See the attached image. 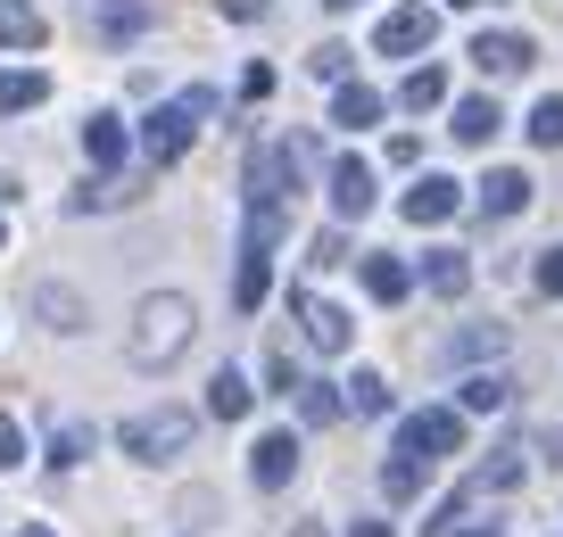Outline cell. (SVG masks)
I'll return each mask as SVG.
<instances>
[{
	"mask_svg": "<svg viewBox=\"0 0 563 537\" xmlns=\"http://www.w3.org/2000/svg\"><path fill=\"white\" fill-rule=\"evenodd\" d=\"M497 124H506V116H497V100H456V124H448V133H456L464 149H489Z\"/></svg>",
	"mask_w": 563,
	"mask_h": 537,
	"instance_id": "15",
	"label": "cell"
},
{
	"mask_svg": "<svg viewBox=\"0 0 563 537\" xmlns=\"http://www.w3.org/2000/svg\"><path fill=\"white\" fill-rule=\"evenodd\" d=\"M117 438H124V455H133V463H166V455L191 447V414H183V405H150V414H133Z\"/></svg>",
	"mask_w": 563,
	"mask_h": 537,
	"instance_id": "3",
	"label": "cell"
},
{
	"mask_svg": "<svg viewBox=\"0 0 563 537\" xmlns=\"http://www.w3.org/2000/svg\"><path fill=\"white\" fill-rule=\"evenodd\" d=\"M42 100H51V75H34V67L0 75V116H25V108H42Z\"/></svg>",
	"mask_w": 563,
	"mask_h": 537,
	"instance_id": "16",
	"label": "cell"
},
{
	"mask_svg": "<svg viewBox=\"0 0 563 537\" xmlns=\"http://www.w3.org/2000/svg\"><path fill=\"white\" fill-rule=\"evenodd\" d=\"M349 537H389V521H356V529Z\"/></svg>",
	"mask_w": 563,
	"mask_h": 537,
	"instance_id": "38",
	"label": "cell"
},
{
	"mask_svg": "<svg viewBox=\"0 0 563 537\" xmlns=\"http://www.w3.org/2000/svg\"><path fill=\"white\" fill-rule=\"evenodd\" d=\"M365 290H373V298H382V306H398V298H406V290H415V273H406V265H398V257H365Z\"/></svg>",
	"mask_w": 563,
	"mask_h": 537,
	"instance_id": "23",
	"label": "cell"
},
{
	"mask_svg": "<svg viewBox=\"0 0 563 537\" xmlns=\"http://www.w3.org/2000/svg\"><path fill=\"white\" fill-rule=\"evenodd\" d=\"M473 67H481V75H522V67H530V42H522V34H481V42H473Z\"/></svg>",
	"mask_w": 563,
	"mask_h": 537,
	"instance_id": "14",
	"label": "cell"
},
{
	"mask_svg": "<svg viewBox=\"0 0 563 537\" xmlns=\"http://www.w3.org/2000/svg\"><path fill=\"white\" fill-rule=\"evenodd\" d=\"M522 208H530V174L497 166L489 182H481V215H497V224H506V215H522Z\"/></svg>",
	"mask_w": 563,
	"mask_h": 537,
	"instance_id": "12",
	"label": "cell"
},
{
	"mask_svg": "<svg viewBox=\"0 0 563 537\" xmlns=\"http://www.w3.org/2000/svg\"><path fill=\"white\" fill-rule=\"evenodd\" d=\"M290 537H323V529H316V521H299V529H290Z\"/></svg>",
	"mask_w": 563,
	"mask_h": 537,
	"instance_id": "40",
	"label": "cell"
},
{
	"mask_svg": "<svg viewBox=\"0 0 563 537\" xmlns=\"http://www.w3.org/2000/svg\"><path fill=\"white\" fill-rule=\"evenodd\" d=\"M84 455H91V422H75V414H58V422H51V463H58V471H67V463H84Z\"/></svg>",
	"mask_w": 563,
	"mask_h": 537,
	"instance_id": "24",
	"label": "cell"
},
{
	"mask_svg": "<svg viewBox=\"0 0 563 537\" xmlns=\"http://www.w3.org/2000/svg\"><path fill=\"white\" fill-rule=\"evenodd\" d=\"M323 9H356V0H323Z\"/></svg>",
	"mask_w": 563,
	"mask_h": 537,
	"instance_id": "41",
	"label": "cell"
},
{
	"mask_svg": "<svg viewBox=\"0 0 563 537\" xmlns=\"http://www.w3.org/2000/svg\"><path fill=\"white\" fill-rule=\"evenodd\" d=\"M307 265H349V240H340V232H323V240H316V257H307Z\"/></svg>",
	"mask_w": 563,
	"mask_h": 537,
	"instance_id": "36",
	"label": "cell"
},
{
	"mask_svg": "<svg viewBox=\"0 0 563 537\" xmlns=\"http://www.w3.org/2000/svg\"><path fill=\"white\" fill-rule=\"evenodd\" d=\"M398 208H406V224H448V215L464 208V182H448V174H422V182L398 199Z\"/></svg>",
	"mask_w": 563,
	"mask_h": 537,
	"instance_id": "8",
	"label": "cell"
},
{
	"mask_svg": "<svg viewBox=\"0 0 563 537\" xmlns=\"http://www.w3.org/2000/svg\"><path fill=\"white\" fill-rule=\"evenodd\" d=\"M307 67H316V75H323V83H349V51H340V42H323V51H316V58H307Z\"/></svg>",
	"mask_w": 563,
	"mask_h": 537,
	"instance_id": "34",
	"label": "cell"
},
{
	"mask_svg": "<svg viewBox=\"0 0 563 537\" xmlns=\"http://www.w3.org/2000/svg\"><path fill=\"white\" fill-rule=\"evenodd\" d=\"M530 141H539V149H563V100H539V108H530Z\"/></svg>",
	"mask_w": 563,
	"mask_h": 537,
	"instance_id": "31",
	"label": "cell"
},
{
	"mask_svg": "<svg viewBox=\"0 0 563 537\" xmlns=\"http://www.w3.org/2000/svg\"><path fill=\"white\" fill-rule=\"evenodd\" d=\"M299 414L323 430V422H340V414H349V398H340L332 381H299Z\"/></svg>",
	"mask_w": 563,
	"mask_h": 537,
	"instance_id": "28",
	"label": "cell"
},
{
	"mask_svg": "<svg viewBox=\"0 0 563 537\" xmlns=\"http://www.w3.org/2000/svg\"><path fill=\"white\" fill-rule=\"evenodd\" d=\"M84 25L124 51V42H141L150 25H158V9H150V0H84Z\"/></svg>",
	"mask_w": 563,
	"mask_h": 537,
	"instance_id": "5",
	"label": "cell"
},
{
	"mask_svg": "<svg viewBox=\"0 0 563 537\" xmlns=\"http://www.w3.org/2000/svg\"><path fill=\"white\" fill-rule=\"evenodd\" d=\"M332 124H349V133L382 124V91H373V83H340V100H332Z\"/></svg>",
	"mask_w": 563,
	"mask_h": 537,
	"instance_id": "18",
	"label": "cell"
},
{
	"mask_svg": "<svg viewBox=\"0 0 563 537\" xmlns=\"http://www.w3.org/2000/svg\"><path fill=\"white\" fill-rule=\"evenodd\" d=\"M18 537H51V529H18Z\"/></svg>",
	"mask_w": 563,
	"mask_h": 537,
	"instance_id": "42",
	"label": "cell"
},
{
	"mask_svg": "<svg viewBox=\"0 0 563 537\" xmlns=\"http://www.w3.org/2000/svg\"><path fill=\"white\" fill-rule=\"evenodd\" d=\"M398 455H415V463L464 455V414H456V405H422V414H406L398 422Z\"/></svg>",
	"mask_w": 563,
	"mask_h": 537,
	"instance_id": "4",
	"label": "cell"
},
{
	"mask_svg": "<svg viewBox=\"0 0 563 537\" xmlns=\"http://www.w3.org/2000/svg\"><path fill=\"white\" fill-rule=\"evenodd\" d=\"M249 405H257V389H249L241 372L224 365V372H216V381H208V414H216V422H241Z\"/></svg>",
	"mask_w": 563,
	"mask_h": 537,
	"instance_id": "19",
	"label": "cell"
},
{
	"mask_svg": "<svg viewBox=\"0 0 563 537\" xmlns=\"http://www.w3.org/2000/svg\"><path fill=\"white\" fill-rule=\"evenodd\" d=\"M290 471H299V438L290 430H265L257 447H249V480L257 488H290Z\"/></svg>",
	"mask_w": 563,
	"mask_h": 537,
	"instance_id": "9",
	"label": "cell"
},
{
	"mask_svg": "<svg viewBox=\"0 0 563 537\" xmlns=\"http://www.w3.org/2000/svg\"><path fill=\"white\" fill-rule=\"evenodd\" d=\"M216 116V91L208 83H191V91H175L166 108H150V124H141V157L150 166H175L183 149H191V133Z\"/></svg>",
	"mask_w": 563,
	"mask_h": 537,
	"instance_id": "2",
	"label": "cell"
},
{
	"mask_svg": "<svg viewBox=\"0 0 563 537\" xmlns=\"http://www.w3.org/2000/svg\"><path fill=\"white\" fill-rule=\"evenodd\" d=\"M448 537H506V529H448Z\"/></svg>",
	"mask_w": 563,
	"mask_h": 537,
	"instance_id": "39",
	"label": "cell"
},
{
	"mask_svg": "<svg viewBox=\"0 0 563 537\" xmlns=\"http://www.w3.org/2000/svg\"><path fill=\"white\" fill-rule=\"evenodd\" d=\"M422 290H431V298H464V290H473L464 248H422Z\"/></svg>",
	"mask_w": 563,
	"mask_h": 537,
	"instance_id": "11",
	"label": "cell"
},
{
	"mask_svg": "<svg viewBox=\"0 0 563 537\" xmlns=\"http://www.w3.org/2000/svg\"><path fill=\"white\" fill-rule=\"evenodd\" d=\"M506 398H514L506 372H473V381H464V414H506Z\"/></svg>",
	"mask_w": 563,
	"mask_h": 537,
	"instance_id": "25",
	"label": "cell"
},
{
	"mask_svg": "<svg viewBox=\"0 0 563 537\" xmlns=\"http://www.w3.org/2000/svg\"><path fill=\"white\" fill-rule=\"evenodd\" d=\"M25 463V430H18V414H0V471H18Z\"/></svg>",
	"mask_w": 563,
	"mask_h": 537,
	"instance_id": "33",
	"label": "cell"
},
{
	"mask_svg": "<svg viewBox=\"0 0 563 537\" xmlns=\"http://www.w3.org/2000/svg\"><path fill=\"white\" fill-rule=\"evenodd\" d=\"M481 356H506V331L497 323H464L456 339H448V365H481Z\"/></svg>",
	"mask_w": 563,
	"mask_h": 537,
	"instance_id": "21",
	"label": "cell"
},
{
	"mask_svg": "<svg viewBox=\"0 0 563 537\" xmlns=\"http://www.w3.org/2000/svg\"><path fill=\"white\" fill-rule=\"evenodd\" d=\"M464 488H473V496H506V488H522V447H506L497 463H481Z\"/></svg>",
	"mask_w": 563,
	"mask_h": 537,
	"instance_id": "22",
	"label": "cell"
},
{
	"mask_svg": "<svg viewBox=\"0 0 563 537\" xmlns=\"http://www.w3.org/2000/svg\"><path fill=\"white\" fill-rule=\"evenodd\" d=\"M290 314H299V331H307V347H323V356H340V347H349V314L332 306V298H290Z\"/></svg>",
	"mask_w": 563,
	"mask_h": 537,
	"instance_id": "7",
	"label": "cell"
},
{
	"mask_svg": "<svg viewBox=\"0 0 563 537\" xmlns=\"http://www.w3.org/2000/svg\"><path fill=\"white\" fill-rule=\"evenodd\" d=\"M431 34H440V18H431V9H389L382 25H373V51L382 58H415V51H431Z\"/></svg>",
	"mask_w": 563,
	"mask_h": 537,
	"instance_id": "6",
	"label": "cell"
},
{
	"mask_svg": "<svg viewBox=\"0 0 563 537\" xmlns=\"http://www.w3.org/2000/svg\"><path fill=\"white\" fill-rule=\"evenodd\" d=\"M349 405H356V414H389V381H382V372H356V381H349Z\"/></svg>",
	"mask_w": 563,
	"mask_h": 537,
	"instance_id": "30",
	"label": "cell"
},
{
	"mask_svg": "<svg viewBox=\"0 0 563 537\" xmlns=\"http://www.w3.org/2000/svg\"><path fill=\"white\" fill-rule=\"evenodd\" d=\"M332 215H340V224L373 215V166H365V157H340V166H332Z\"/></svg>",
	"mask_w": 563,
	"mask_h": 537,
	"instance_id": "10",
	"label": "cell"
},
{
	"mask_svg": "<svg viewBox=\"0 0 563 537\" xmlns=\"http://www.w3.org/2000/svg\"><path fill=\"white\" fill-rule=\"evenodd\" d=\"M440 100H448V75H440V67H415V75L398 83V108H415V116H422V108H440Z\"/></svg>",
	"mask_w": 563,
	"mask_h": 537,
	"instance_id": "26",
	"label": "cell"
},
{
	"mask_svg": "<svg viewBox=\"0 0 563 537\" xmlns=\"http://www.w3.org/2000/svg\"><path fill=\"white\" fill-rule=\"evenodd\" d=\"M448 9H464V0H448Z\"/></svg>",
	"mask_w": 563,
	"mask_h": 537,
	"instance_id": "43",
	"label": "cell"
},
{
	"mask_svg": "<svg viewBox=\"0 0 563 537\" xmlns=\"http://www.w3.org/2000/svg\"><path fill=\"white\" fill-rule=\"evenodd\" d=\"M42 42H51L42 9H25V0H0V51H42Z\"/></svg>",
	"mask_w": 563,
	"mask_h": 537,
	"instance_id": "13",
	"label": "cell"
},
{
	"mask_svg": "<svg viewBox=\"0 0 563 537\" xmlns=\"http://www.w3.org/2000/svg\"><path fill=\"white\" fill-rule=\"evenodd\" d=\"M224 18H232V25H257V18H265V0H224Z\"/></svg>",
	"mask_w": 563,
	"mask_h": 537,
	"instance_id": "37",
	"label": "cell"
},
{
	"mask_svg": "<svg viewBox=\"0 0 563 537\" xmlns=\"http://www.w3.org/2000/svg\"><path fill=\"white\" fill-rule=\"evenodd\" d=\"M34 314L51 331H84V298H75V290H34Z\"/></svg>",
	"mask_w": 563,
	"mask_h": 537,
	"instance_id": "27",
	"label": "cell"
},
{
	"mask_svg": "<svg viewBox=\"0 0 563 537\" xmlns=\"http://www.w3.org/2000/svg\"><path fill=\"white\" fill-rule=\"evenodd\" d=\"M265 381H274L282 398H290V389H299V372H290V356H282V347H274V356H265Z\"/></svg>",
	"mask_w": 563,
	"mask_h": 537,
	"instance_id": "35",
	"label": "cell"
},
{
	"mask_svg": "<svg viewBox=\"0 0 563 537\" xmlns=\"http://www.w3.org/2000/svg\"><path fill=\"white\" fill-rule=\"evenodd\" d=\"M84 157H91L100 174H117V166H124V124H117V116H91V124H84Z\"/></svg>",
	"mask_w": 563,
	"mask_h": 537,
	"instance_id": "20",
	"label": "cell"
},
{
	"mask_svg": "<svg viewBox=\"0 0 563 537\" xmlns=\"http://www.w3.org/2000/svg\"><path fill=\"white\" fill-rule=\"evenodd\" d=\"M265 257H274V248H241V281H232V306H241V314L265 306V281H274V265H265Z\"/></svg>",
	"mask_w": 563,
	"mask_h": 537,
	"instance_id": "17",
	"label": "cell"
},
{
	"mask_svg": "<svg viewBox=\"0 0 563 537\" xmlns=\"http://www.w3.org/2000/svg\"><path fill=\"white\" fill-rule=\"evenodd\" d=\"M530 281H539L547 298H563V248H539V265H530Z\"/></svg>",
	"mask_w": 563,
	"mask_h": 537,
	"instance_id": "32",
	"label": "cell"
},
{
	"mask_svg": "<svg viewBox=\"0 0 563 537\" xmlns=\"http://www.w3.org/2000/svg\"><path fill=\"white\" fill-rule=\"evenodd\" d=\"M422 471H431V463H415V455H389V463H382V496L406 504V496L422 488Z\"/></svg>",
	"mask_w": 563,
	"mask_h": 537,
	"instance_id": "29",
	"label": "cell"
},
{
	"mask_svg": "<svg viewBox=\"0 0 563 537\" xmlns=\"http://www.w3.org/2000/svg\"><path fill=\"white\" fill-rule=\"evenodd\" d=\"M191 331H199V314H191V298L183 290H158V298H141V314H133V339H124V356H133L141 372H166L191 347Z\"/></svg>",
	"mask_w": 563,
	"mask_h": 537,
	"instance_id": "1",
	"label": "cell"
}]
</instances>
